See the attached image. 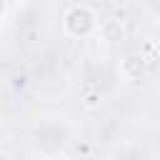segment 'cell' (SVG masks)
Listing matches in <instances>:
<instances>
[{"label": "cell", "instance_id": "cell-5", "mask_svg": "<svg viewBox=\"0 0 160 160\" xmlns=\"http://www.w3.org/2000/svg\"><path fill=\"white\" fill-rule=\"evenodd\" d=\"M75 150H78V152H85V155H88V152H90V145H75Z\"/></svg>", "mask_w": 160, "mask_h": 160}, {"label": "cell", "instance_id": "cell-6", "mask_svg": "<svg viewBox=\"0 0 160 160\" xmlns=\"http://www.w3.org/2000/svg\"><path fill=\"white\" fill-rule=\"evenodd\" d=\"M0 160H12V155H10V152H5V150H0Z\"/></svg>", "mask_w": 160, "mask_h": 160}, {"label": "cell", "instance_id": "cell-2", "mask_svg": "<svg viewBox=\"0 0 160 160\" xmlns=\"http://www.w3.org/2000/svg\"><path fill=\"white\" fill-rule=\"evenodd\" d=\"M118 72H120V78L128 80V82H140V80L145 78V72H148V62H145V58H142L140 52H128V55L120 58Z\"/></svg>", "mask_w": 160, "mask_h": 160}, {"label": "cell", "instance_id": "cell-1", "mask_svg": "<svg viewBox=\"0 0 160 160\" xmlns=\"http://www.w3.org/2000/svg\"><path fill=\"white\" fill-rule=\"evenodd\" d=\"M62 30L68 38L82 40L90 38L92 32H98V15L90 5H72L65 10L62 15Z\"/></svg>", "mask_w": 160, "mask_h": 160}, {"label": "cell", "instance_id": "cell-3", "mask_svg": "<svg viewBox=\"0 0 160 160\" xmlns=\"http://www.w3.org/2000/svg\"><path fill=\"white\" fill-rule=\"evenodd\" d=\"M98 35H100V40H105V42H120V40H125V25H122V20L98 22Z\"/></svg>", "mask_w": 160, "mask_h": 160}, {"label": "cell", "instance_id": "cell-4", "mask_svg": "<svg viewBox=\"0 0 160 160\" xmlns=\"http://www.w3.org/2000/svg\"><path fill=\"white\" fill-rule=\"evenodd\" d=\"M100 105H102V92L100 90H88L82 95V108L85 110H98Z\"/></svg>", "mask_w": 160, "mask_h": 160}]
</instances>
